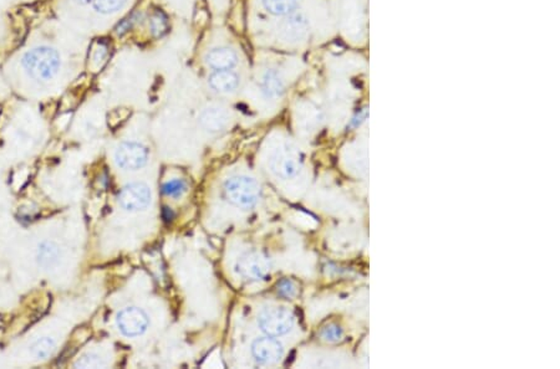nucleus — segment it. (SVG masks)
Segmentation results:
<instances>
[{"label":"nucleus","mask_w":560,"mask_h":369,"mask_svg":"<svg viewBox=\"0 0 560 369\" xmlns=\"http://www.w3.org/2000/svg\"><path fill=\"white\" fill-rule=\"evenodd\" d=\"M23 66L34 80H53L62 68L59 53L49 46H39L28 51L23 57Z\"/></svg>","instance_id":"nucleus-1"},{"label":"nucleus","mask_w":560,"mask_h":369,"mask_svg":"<svg viewBox=\"0 0 560 369\" xmlns=\"http://www.w3.org/2000/svg\"><path fill=\"white\" fill-rule=\"evenodd\" d=\"M224 194L228 202L242 209H252L260 198V187L254 179L235 176L224 183Z\"/></svg>","instance_id":"nucleus-2"},{"label":"nucleus","mask_w":560,"mask_h":369,"mask_svg":"<svg viewBox=\"0 0 560 369\" xmlns=\"http://www.w3.org/2000/svg\"><path fill=\"white\" fill-rule=\"evenodd\" d=\"M260 330L271 337H279L289 332L294 326V314L288 308H267L259 314Z\"/></svg>","instance_id":"nucleus-3"},{"label":"nucleus","mask_w":560,"mask_h":369,"mask_svg":"<svg viewBox=\"0 0 560 369\" xmlns=\"http://www.w3.org/2000/svg\"><path fill=\"white\" fill-rule=\"evenodd\" d=\"M235 270L240 276L248 281H259L268 276L271 271V260L263 252H246L238 258Z\"/></svg>","instance_id":"nucleus-4"},{"label":"nucleus","mask_w":560,"mask_h":369,"mask_svg":"<svg viewBox=\"0 0 560 369\" xmlns=\"http://www.w3.org/2000/svg\"><path fill=\"white\" fill-rule=\"evenodd\" d=\"M310 31V21L305 14L294 12L283 17L278 28V35L282 41L296 44L305 40Z\"/></svg>","instance_id":"nucleus-5"},{"label":"nucleus","mask_w":560,"mask_h":369,"mask_svg":"<svg viewBox=\"0 0 560 369\" xmlns=\"http://www.w3.org/2000/svg\"><path fill=\"white\" fill-rule=\"evenodd\" d=\"M117 166L127 171H136L146 166L148 149L137 142H123L115 153Z\"/></svg>","instance_id":"nucleus-6"},{"label":"nucleus","mask_w":560,"mask_h":369,"mask_svg":"<svg viewBox=\"0 0 560 369\" xmlns=\"http://www.w3.org/2000/svg\"><path fill=\"white\" fill-rule=\"evenodd\" d=\"M117 327L127 337H136L146 332L148 327V316L141 308H123L117 314Z\"/></svg>","instance_id":"nucleus-7"},{"label":"nucleus","mask_w":560,"mask_h":369,"mask_svg":"<svg viewBox=\"0 0 560 369\" xmlns=\"http://www.w3.org/2000/svg\"><path fill=\"white\" fill-rule=\"evenodd\" d=\"M118 203L127 211L146 209L151 203V191L143 183H131L120 193Z\"/></svg>","instance_id":"nucleus-8"},{"label":"nucleus","mask_w":560,"mask_h":369,"mask_svg":"<svg viewBox=\"0 0 560 369\" xmlns=\"http://www.w3.org/2000/svg\"><path fill=\"white\" fill-rule=\"evenodd\" d=\"M252 353L253 357L259 364L271 366L278 363L283 357V346L277 339H271V336H268L254 341Z\"/></svg>","instance_id":"nucleus-9"},{"label":"nucleus","mask_w":560,"mask_h":369,"mask_svg":"<svg viewBox=\"0 0 560 369\" xmlns=\"http://www.w3.org/2000/svg\"><path fill=\"white\" fill-rule=\"evenodd\" d=\"M204 62L212 71L234 70L240 64V56L232 48L217 46L206 54Z\"/></svg>","instance_id":"nucleus-10"},{"label":"nucleus","mask_w":560,"mask_h":369,"mask_svg":"<svg viewBox=\"0 0 560 369\" xmlns=\"http://www.w3.org/2000/svg\"><path fill=\"white\" fill-rule=\"evenodd\" d=\"M208 85L215 93L231 95L240 86V76L234 70H217L208 76Z\"/></svg>","instance_id":"nucleus-11"},{"label":"nucleus","mask_w":560,"mask_h":369,"mask_svg":"<svg viewBox=\"0 0 560 369\" xmlns=\"http://www.w3.org/2000/svg\"><path fill=\"white\" fill-rule=\"evenodd\" d=\"M260 93L267 99H279L285 91V81L283 75L277 68H265L259 79Z\"/></svg>","instance_id":"nucleus-12"},{"label":"nucleus","mask_w":560,"mask_h":369,"mask_svg":"<svg viewBox=\"0 0 560 369\" xmlns=\"http://www.w3.org/2000/svg\"><path fill=\"white\" fill-rule=\"evenodd\" d=\"M228 122H229V116H228L227 112L218 107L206 108L199 116L201 126L210 133L222 132L227 129Z\"/></svg>","instance_id":"nucleus-13"},{"label":"nucleus","mask_w":560,"mask_h":369,"mask_svg":"<svg viewBox=\"0 0 560 369\" xmlns=\"http://www.w3.org/2000/svg\"><path fill=\"white\" fill-rule=\"evenodd\" d=\"M273 171L283 178H293L300 171V162L288 153H280L273 160Z\"/></svg>","instance_id":"nucleus-14"},{"label":"nucleus","mask_w":560,"mask_h":369,"mask_svg":"<svg viewBox=\"0 0 560 369\" xmlns=\"http://www.w3.org/2000/svg\"><path fill=\"white\" fill-rule=\"evenodd\" d=\"M302 1V0H260V6L268 14L283 18L296 12Z\"/></svg>","instance_id":"nucleus-15"},{"label":"nucleus","mask_w":560,"mask_h":369,"mask_svg":"<svg viewBox=\"0 0 560 369\" xmlns=\"http://www.w3.org/2000/svg\"><path fill=\"white\" fill-rule=\"evenodd\" d=\"M59 255H60L59 247L54 243L45 241L39 246L37 260H39L40 265H43L45 267H50V266L55 265L57 260H59Z\"/></svg>","instance_id":"nucleus-16"},{"label":"nucleus","mask_w":560,"mask_h":369,"mask_svg":"<svg viewBox=\"0 0 560 369\" xmlns=\"http://www.w3.org/2000/svg\"><path fill=\"white\" fill-rule=\"evenodd\" d=\"M129 0H91L93 9L102 15H112L123 10Z\"/></svg>","instance_id":"nucleus-17"},{"label":"nucleus","mask_w":560,"mask_h":369,"mask_svg":"<svg viewBox=\"0 0 560 369\" xmlns=\"http://www.w3.org/2000/svg\"><path fill=\"white\" fill-rule=\"evenodd\" d=\"M55 343L53 339H37L34 345L31 346V354L37 359H45L49 357L54 351Z\"/></svg>","instance_id":"nucleus-18"},{"label":"nucleus","mask_w":560,"mask_h":369,"mask_svg":"<svg viewBox=\"0 0 560 369\" xmlns=\"http://www.w3.org/2000/svg\"><path fill=\"white\" fill-rule=\"evenodd\" d=\"M150 25V31L154 37H161L163 34H166L167 28V18L161 12H154V15L150 18L148 21Z\"/></svg>","instance_id":"nucleus-19"},{"label":"nucleus","mask_w":560,"mask_h":369,"mask_svg":"<svg viewBox=\"0 0 560 369\" xmlns=\"http://www.w3.org/2000/svg\"><path fill=\"white\" fill-rule=\"evenodd\" d=\"M187 191V184L182 179H173L162 185V193L167 197H181Z\"/></svg>","instance_id":"nucleus-20"},{"label":"nucleus","mask_w":560,"mask_h":369,"mask_svg":"<svg viewBox=\"0 0 560 369\" xmlns=\"http://www.w3.org/2000/svg\"><path fill=\"white\" fill-rule=\"evenodd\" d=\"M278 294L285 299H293L298 295V286L289 278H285L278 283Z\"/></svg>","instance_id":"nucleus-21"},{"label":"nucleus","mask_w":560,"mask_h":369,"mask_svg":"<svg viewBox=\"0 0 560 369\" xmlns=\"http://www.w3.org/2000/svg\"><path fill=\"white\" fill-rule=\"evenodd\" d=\"M321 337L327 342H338V341L343 339V331H341L340 327L330 325V326L325 327L323 330Z\"/></svg>","instance_id":"nucleus-22"},{"label":"nucleus","mask_w":560,"mask_h":369,"mask_svg":"<svg viewBox=\"0 0 560 369\" xmlns=\"http://www.w3.org/2000/svg\"><path fill=\"white\" fill-rule=\"evenodd\" d=\"M100 366H102L101 359L93 354H85L75 363V367H80V368H98Z\"/></svg>","instance_id":"nucleus-23"},{"label":"nucleus","mask_w":560,"mask_h":369,"mask_svg":"<svg viewBox=\"0 0 560 369\" xmlns=\"http://www.w3.org/2000/svg\"><path fill=\"white\" fill-rule=\"evenodd\" d=\"M106 48L105 46H100L98 49L93 51V62H104V59H105L106 55H107V53H106Z\"/></svg>","instance_id":"nucleus-24"}]
</instances>
